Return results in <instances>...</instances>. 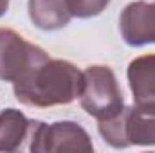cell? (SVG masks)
<instances>
[{
  "instance_id": "2",
  "label": "cell",
  "mask_w": 155,
  "mask_h": 153,
  "mask_svg": "<svg viewBox=\"0 0 155 153\" xmlns=\"http://www.w3.org/2000/svg\"><path fill=\"white\" fill-rule=\"evenodd\" d=\"M97 128L112 148L155 146V105L135 103V106H124L117 115L99 121Z\"/></svg>"
},
{
  "instance_id": "1",
  "label": "cell",
  "mask_w": 155,
  "mask_h": 153,
  "mask_svg": "<svg viewBox=\"0 0 155 153\" xmlns=\"http://www.w3.org/2000/svg\"><path fill=\"white\" fill-rule=\"evenodd\" d=\"M83 72L65 60H47L35 70L13 83L15 97L27 106L49 108L69 105L81 94Z\"/></svg>"
},
{
  "instance_id": "11",
  "label": "cell",
  "mask_w": 155,
  "mask_h": 153,
  "mask_svg": "<svg viewBox=\"0 0 155 153\" xmlns=\"http://www.w3.org/2000/svg\"><path fill=\"white\" fill-rule=\"evenodd\" d=\"M7 7H9V0H0V16L7 13Z\"/></svg>"
},
{
  "instance_id": "10",
  "label": "cell",
  "mask_w": 155,
  "mask_h": 153,
  "mask_svg": "<svg viewBox=\"0 0 155 153\" xmlns=\"http://www.w3.org/2000/svg\"><path fill=\"white\" fill-rule=\"evenodd\" d=\"M108 4H110V0H67L71 15L78 16V18L97 16L107 9Z\"/></svg>"
},
{
  "instance_id": "4",
  "label": "cell",
  "mask_w": 155,
  "mask_h": 153,
  "mask_svg": "<svg viewBox=\"0 0 155 153\" xmlns=\"http://www.w3.org/2000/svg\"><path fill=\"white\" fill-rule=\"evenodd\" d=\"M49 60L47 52L13 29L0 27V79L18 81Z\"/></svg>"
},
{
  "instance_id": "9",
  "label": "cell",
  "mask_w": 155,
  "mask_h": 153,
  "mask_svg": "<svg viewBox=\"0 0 155 153\" xmlns=\"http://www.w3.org/2000/svg\"><path fill=\"white\" fill-rule=\"evenodd\" d=\"M29 18L43 31H56L65 27L72 15L67 0H29Z\"/></svg>"
},
{
  "instance_id": "3",
  "label": "cell",
  "mask_w": 155,
  "mask_h": 153,
  "mask_svg": "<svg viewBox=\"0 0 155 153\" xmlns=\"http://www.w3.org/2000/svg\"><path fill=\"white\" fill-rule=\"evenodd\" d=\"M79 103L87 114L97 121L110 119L124 108L123 92L110 67L92 65L83 72Z\"/></svg>"
},
{
  "instance_id": "6",
  "label": "cell",
  "mask_w": 155,
  "mask_h": 153,
  "mask_svg": "<svg viewBox=\"0 0 155 153\" xmlns=\"http://www.w3.org/2000/svg\"><path fill=\"white\" fill-rule=\"evenodd\" d=\"M123 40L132 47L155 43V2H132L119 16Z\"/></svg>"
},
{
  "instance_id": "8",
  "label": "cell",
  "mask_w": 155,
  "mask_h": 153,
  "mask_svg": "<svg viewBox=\"0 0 155 153\" xmlns=\"http://www.w3.org/2000/svg\"><path fill=\"white\" fill-rule=\"evenodd\" d=\"M126 76L134 101L155 105V54H144L132 60Z\"/></svg>"
},
{
  "instance_id": "7",
  "label": "cell",
  "mask_w": 155,
  "mask_h": 153,
  "mask_svg": "<svg viewBox=\"0 0 155 153\" xmlns=\"http://www.w3.org/2000/svg\"><path fill=\"white\" fill-rule=\"evenodd\" d=\"M38 121H31L20 110L7 108L0 112V151L13 153L29 148Z\"/></svg>"
},
{
  "instance_id": "5",
  "label": "cell",
  "mask_w": 155,
  "mask_h": 153,
  "mask_svg": "<svg viewBox=\"0 0 155 153\" xmlns=\"http://www.w3.org/2000/svg\"><path fill=\"white\" fill-rule=\"evenodd\" d=\"M29 150L33 153L51 151H83L90 153L94 150L92 141L83 126L74 121H58L45 124L38 121Z\"/></svg>"
}]
</instances>
